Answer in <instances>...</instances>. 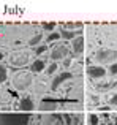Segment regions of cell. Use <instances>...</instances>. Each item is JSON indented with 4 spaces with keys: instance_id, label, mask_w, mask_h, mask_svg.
<instances>
[{
    "instance_id": "cell-6",
    "label": "cell",
    "mask_w": 117,
    "mask_h": 125,
    "mask_svg": "<svg viewBox=\"0 0 117 125\" xmlns=\"http://www.w3.org/2000/svg\"><path fill=\"white\" fill-rule=\"evenodd\" d=\"M86 73L89 74L90 78H93V79H100V78H105L106 76L108 70L103 68L101 65H90V67L86 68Z\"/></svg>"
},
{
    "instance_id": "cell-19",
    "label": "cell",
    "mask_w": 117,
    "mask_h": 125,
    "mask_svg": "<svg viewBox=\"0 0 117 125\" xmlns=\"http://www.w3.org/2000/svg\"><path fill=\"white\" fill-rule=\"evenodd\" d=\"M98 122H100V119L97 114H90L89 116V125H98Z\"/></svg>"
},
{
    "instance_id": "cell-21",
    "label": "cell",
    "mask_w": 117,
    "mask_h": 125,
    "mask_svg": "<svg viewBox=\"0 0 117 125\" xmlns=\"http://www.w3.org/2000/svg\"><path fill=\"white\" fill-rule=\"evenodd\" d=\"M109 103H111V106H117V92L111 97V100H109Z\"/></svg>"
},
{
    "instance_id": "cell-13",
    "label": "cell",
    "mask_w": 117,
    "mask_h": 125,
    "mask_svg": "<svg viewBox=\"0 0 117 125\" xmlns=\"http://www.w3.org/2000/svg\"><path fill=\"white\" fill-rule=\"evenodd\" d=\"M60 33L58 32H52V33H49L46 37V43H51V41H57V40H60Z\"/></svg>"
},
{
    "instance_id": "cell-20",
    "label": "cell",
    "mask_w": 117,
    "mask_h": 125,
    "mask_svg": "<svg viewBox=\"0 0 117 125\" xmlns=\"http://www.w3.org/2000/svg\"><path fill=\"white\" fill-rule=\"evenodd\" d=\"M109 73H111V74H117V62H116V63H112V65H109Z\"/></svg>"
},
{
    "instance_id": "cell-2",
    "label": "cell",
    "mask_w": 117,
    "mask_h": 125,
    "mask_svg": "<svg viewBox=\"0 0 117 125\" xmlns=\"http://www.w3.org/2000/svg\"><path fill=\"white\" fill-rule=\"evenodd\" d=\"M27 124H29V114H14V113L0 114V125H27Z\"/></svg>"
},
{
    "instance_id": "cell-17",
    "label": "cell",
    "mask_w": 117,
    "mask_h": 125,
    "mask_svg": "<svg viewBox=\"0 0 117 125\" xmlns=\"http://www.w3.org/2000/svg\"><path fill=\"white\" fill-rule=\"evenodd\" d=\"M41 27H43L44 30H48V32H51V33H52V30L56 29V24H54V22H43V24H41Z\"/></svg>"
},
{
    "instance_id": "cell-1",
    "label": "cell",
    "mask_w": 117,
    "mask_h": 125,
    "mask_svg": "<svg viewBox=\"0 0 117 125\" xmlns=\"http://www.w3.org/2000/svg\"><path fill=\"white\" fill-rule=\"evenodd\" d=\"M11 84L16 90H27L32 84H33V76L30 71H18L13 74Z\"/></svg>"
},
{
    "instance_id": "cell-3",
    "label": "cell",
    "mask_w": 117,
    "mask_h": 125,
    "mask_svg": "<svg viewBox=\"0 0 117 125\" xmlns=\"http://www.w3.org/2000/svg\"><path fill=\"white\" fill-rule=\"evenodd\" d=\"M95 60L100 65H112L117 62V51L116 49H98L95 54Z\"/></svg>"
},
{
    "instance_id": "cell-9",
    "label": "cell",
    "mask_w": 117,
    "mask_h": 125,
    "mask_svg": "<svg viewBox=\"0 0 117 125\" xmlns=\"http://www.w3.org/2000/svg\"><path fill=\"white\" fill-rule=\"evenodd\" d=\"M71 49H73L74 54H82L84 52V37L82 35H78V37L71 41Z\"/></svg>"
},
{
    "instance_id": "cell-24",
    "label": "cell",
    "mask_w": 117,
    "mask_h": 125,
    "mask_svg": "<svg viewBox=\"0 0 117 125\" xmlns=\"http://www.w3.org/2000/svg\"><path fill=\"white\" fill-rule=\"evenodd\" d=\"M112 119H114V125H117V116H112Z\"/></svg>"
},
{
    "instance_id": "cell-22",
    "label": "cell",
    "mask_w": 117,
    "mask_h": 125,
    "mask_svg": "<svg viewBox=\"0 0 117 125\" xmlns=\"http://www.w3.org/2000/svg\"><path fill=\"white\" fill-rule=\"evenodd\" d=\"M70 65H71V57H67V59L63 60V67H65V68H68Z\"/></svg>"
},
{
    "instance_id": "cell-5",
    "label": "cell",
    "mask_w": 117,
    "mask_h": 125,
    "mask_svg": "<svg viewBox=\"0 0 117 125\" xmlns=\"http://www.w3.org/2000/svg\"><path fill=\"white\" fill-rule=\"evenodd\" d=\"M49 57H51V60H52V62H56V63H57L58 60H65L67 57H70V52H68V48L65 44H57V46H54V48H52Z\"/></svg>"
},
{
    "instance_id": "cell-11",
    "label": "cell",
    "mask_w": 117,
    "mask_h": 125,
    "mask_svg": "<svg viewBox=\"0 0 117 125\" xmlns=\"http://www.w3.org/2000/svg\"><path fill=\"white\" fill-rule=\"evenodd\" d=\"M58 33H60V37L62 38H65V40H70V41H73L74 38L78 37V30H60L58 32Z\"/></svg>"
},
{
    "instance_id": "cell-23",
    "label": "cell",
    "mask_w": 117,
    "mask_h": 125,
    "mask_svg": "<svg viewBox=\"0 0 117 125\" xmlns=\"http://www.w3.org/2000/svg\"><path fill=\"white\" fill-rule=\"evenodd\" d=\"M3 59H5V52H3V51H0V62H2Z\"/></svg>"
},
{
    "instance_id": "cell-14",
    "label": "cell",
    "mask_w": 117,
    "mask_h": 125,
    "mask_svg": "<svg viewBox=\"0 0 117 125\" xmlns=\"http://www.w3.org/2000/svg\"><path fill=\"white\" fill-rule=\"evenodd\" d=\"M57 68H58L57 63H56V62H52V63H49V65L46 67V70H44V71H46L48 74H54V73L57 71Z\"/></svg>"
},
{
    "instance_id": "cell-15",
    "label": "cell",
    "mask_w": 117,
    "mask_h": 125,
    "mask_svg": "<svg viewBox=\"0 0 117 125\" xmlns=\"http://www.w3.org/2000/svg\"><path fill=\"white\" fill-rule=\"evenodd\" d=\"M40 109L41 111H54L56 109V106H54V103H41V106H40Z\"/></svg>"
},
{
    "instance_id": "cell-16",
    "label": "cell",
    "mask_w": 117,
    "mask_h": 125,
    "mask_svg": "<svg viewBox=\"0 0 117 125\" xmlns=\"http://www.w3.org/2000/svg\"><path fill=\"white\" fill-rule=\"evenodd\" d=\"M6 78H8V73H6V68L3 67V65H0V84L5 83Z\"/></svg>"
},
{
    "instance_id": "cell-10",
    "label": "cell",
    "mask_w": 117,
    "mask_h": 125,
    "mask_svg": "<svg viewBox=\"0 0 117 125\" xmlns=\"http://www.w3.org/2000/svg\"><path fill=\"white\" fill-rule=\"evenodd\" d=\"M46 70V60L44 59H37L30 63V73H41Z\"/></svg>"
},
{
    "instance_id": "cell-4",
    "label": "cell",
    "mask_w": 117,
    "mask_h": 125,
    "mask_svg": "<svg viewBox=\"0 0 117 125\" xmlns=\"http://www.w3.org/2000/svg\"><path fill=\"white\" fill-rule=\"evenodd\" d=\"M8 60L14 67H25L29 63V60H30V52L25 51V49H18V51L11 52L8 55Z\"/></svg>"
},
{
    "instance_id": "cell-18",
    "label": "cell",
    "mask_w": 117,
    "mask_h": 125,
    "mask_svg": "<svg viewBox=\"0 0 117 125\" xmlns=\"http://www.w3.org/2000/svg\"><path fill=\"white\" fill-rule=\"evenodd\" d=\"M46 51H48V46L46 44H41V46H37V48H35V54H37V55L44 54Z\"/></svg>"
},
{
    "instance_id": "cell-12",
    "label": "cell",
    "mask_w": 117,
    "mask_h": 125,
    "mask_svg": "<svg viewBox=\"0 0 117 125\" xmlns=\"http://www.w3.org/2000/svg\"><path fill=\"white\" fill-rule=\"evenodd\" d=\"M41 40H43V37H41V35H35L33 38H30V41H29V44H30V46H33V48H37V46H40Z\"/></svg>"
},
{
    "instance_id": "cell-8",
    "label": "cell",
    "mask_w": 117,
    "mask_h": 125,
    "mask_svg": "<svg viewBox=\"0 0 117 125\" xmlns=\"http://www.w3.org/2000/svg\"><path fill=\"white\" fill-rule=\"evenodd\" d=\"M19 109L24 111L25 114H27V113H32V111L35 109V103H33V100H32L30 97H22V98H21V101H19Z\"/></svg>"
},
{
    "instance_id": "cell-7",
    "label": "cell",
    "mask_w": 117,
    "mask_h": 125,
    "mask_svg": "<svg viewBox=\"0 0 117 125\" xmlns=\"http://www.w3.org/2000/svg\"><path fill=\"white\" fill-rule=\"evenodd\" d=\"M71 78H73V74H71L70 71H63V73L57 74V76L54 78L52 84H51V89H52V90H57V89H58V85H60V84H63L65 81L71 79Z\"/></svg>"
}]
</instances>
